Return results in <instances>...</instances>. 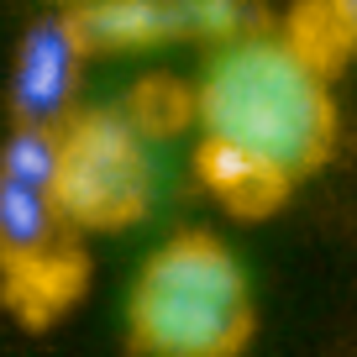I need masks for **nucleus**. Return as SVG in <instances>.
I'll return each mask as SVG.
<instances>
[{
    "mask_svg": "<svg viewBox=\"0 0 357 357\" xmlns=\"http://www.w3.org/2000/svg\"><path fill=\"white\" fill-rule=\"evenodd\" d=\"M326 22H331V32L342 37L347 53H357V0H321Z\"/></svg>",
    "mask_w": 357,
    "mask_h": 357,
    "instance_id": "nucleus-9",
    "label": "nucleus"
},
{
    "mask_svg": "<svg viewBox=\"0 0 357 357\" xmlns=\"http://www.w3.org/2000/svg\"><path fill=\"white\" fill-rule=\"evenodd\" d=\"M252 279L226 236L174 231L142 257L126 294V342L153 357H231L252 342Z\"/></svg>",
    "mask_w": 357,
    "mask_h": 357,
    "instance_id": "nucleus-2",
    "label": "nucleus"
},
{
    "mask_svg": "<svg viewBox=\"0 0 357 357\" xmlns=\"http://www.w3.org/2000/svg\"><path fill=\"white\" fill-rule=\"evenodd\" d=\"M195 178H200L205 195H211L226 215H236V221H263V215H273L294 190V178H284L279 168L257 163V158L236 153V147H226V142H211V137H200V147H195Z\"/></svg>",
    "mask_w": 357,
    "mask_h": 357,
    "instance_id": "nucleus-7",
    "label": "nucleus"
},
{
    "mask_svg": "<svg viewBox=\"0 0 357 357\" xmlns=\"http://www.w3.org/2000/svg\"><path fill=\"white\" fill-rule=\"evenodd\" d=\"M89 58L95 53H153L184 37V0H79L68 6Z\"/></svg>",
    "mask_w": 357,
    "mask_h": 357,
    "instance_id": "nucleus-6",
    "label": "nucleus"
},
{
    "mask_svg": "<svg viewBox=\"0 0 357 357\" xmlns=\"http://www.w3.org/2000/svg\"><path fill=\"white\" fill-rule=\"evenodd\" d=\"M195 126L300 184L336 147L331 68L289 32L252 26L211 47L195 79Z\"/></svg>",
    "mask_w": 357,
    "mask_h": 357,
    "instance_id": "nucleus-1",
    "label": "nucleus"
},
{
    "mask_svg": "<svg viewBox=\"0 0 357 357\" xmlns=\"http://www.w3.org/2000/svg\"><path fill=\"white\" fill-rule=\"evenodd\" d=\"M58 200L79 231H126L153 205V142L126 111L79 105L58 126Z\"/></svg>",
    "mask_w": 357,
    "mask_h": 357,
    "instance_id": "nucleus-4",
    "label": "nucleus"
},
{
    "mask_svg": "<svg viewBox=\"0 0 357 357\" xmlns=\"http://www.w3.org/2000/svg\"><path fill=\"white\" fill-rule=\"evenodd\" d=\"M79 226L58 200V126H22L0 142V294L16 321L47 326L84 294Z\"/></svg>",
    "mask_w": 357,
    "mask_h": 357,
    "instance_id": "nucleus-3",
    "label": "nucleus"
},
{
    "mask_svg": "<svg viewBox=\"0 0 357 357\" xmlns=\"http://www.w3.org/2000/svg\"><path fill=\"white\" fill-rule=\"evenodd\" d=\"M121 111L147 142H158V137H168V132L195 121V84L184 89V84H174V79H142Z\"/></svg>",
    "mask_w": 357,
    "mask_h": 357,
    "instance_id": "nucleus-8",
    "label": "nucleus"
},
{
    "mask_svg": "<svg viewBox=\"0 0 357 357\" xmlns=\"http://www.w3.org/2000/svg\"><path fill=\"white\" fill-rule=\"evenodd\" d=\"M58 6H79V0H58Z\"/></svg>",
    "mask_w": 357,
    "mask_h": 357,
    "instance_id": "nucleus-10",
    "label": "nucleus"
},
{
    "mask_svg": "<svg viewBox=\"0 0 357 357\" xmlns=\"http://www.w3.org/2000/svg\"><path fill=\"white\" fill-rule=\"evenodd\" d=\"M84 37H79L74 16L53 11L37 16L22 32L11 53V84H6V105L11 121L22 126H63L79 111V79H84Z\"/></svg>",
    "mask_w": 357,
    "mask_h": 357,
    "instance_id": "nucleus-5",
    "label": "nucleus"
}]
</instances>
